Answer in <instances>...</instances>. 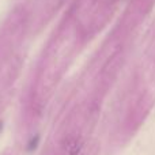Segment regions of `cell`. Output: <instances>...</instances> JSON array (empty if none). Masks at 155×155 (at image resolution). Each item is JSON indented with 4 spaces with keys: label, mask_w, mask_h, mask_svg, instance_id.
<instances>
[{
    "label": "cell",
    "mask_w": 155,
    "mask_h": 155,
    "mask_svg": "<svg viewBox=\"0 0 155 155\" xmlns=\"http://www.w3.org/2000/svg\"><path fill=\"white\" fill-rule=\"evenodd\" d=\"M38 143H40V136H38V135L31 136V137H30V140L27 142V144H26V151H27V153H33V151L37 148Z\"/></svg>",
    "instance_id": "6da1fadb"
},
{
    "label": "cell",
    "mask_w": 155,
    "mask_h": 155,
    "mask_svg": "<svg viewBox=\"0 0 155 155\" xmlns=\"http://www.w3.org/2000/svg\"><path fill=\"white\" fill-rule=\"evenodd\" d=\"M80 148H82V144H80L78 140H74L72 144L68 146V153H70L71 155H76V154H79Z\"/></svg>",
    "instance_id": "7a4b0ae2"
},
{
    "label": "cell",
    "mask_w": 155,
    "mask_h": 155,
    "mask_svg": "<svg viewBox=\"0 0 155 155\" xmlns=\"http://www.w3.org/2000/svg\"><path fill=\"white\" fill-rule=\"evenodd\" d=\"M2 131H3V123L0 121V134H2Z\"/></svg>",
    "instance_id": "3957f363"
}]
</instances>
